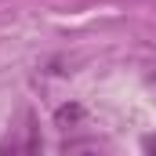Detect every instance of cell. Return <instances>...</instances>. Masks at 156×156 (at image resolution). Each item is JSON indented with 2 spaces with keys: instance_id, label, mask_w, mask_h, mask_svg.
Returning a JSON list of instances; mask_svg holds the SVG:
<instances>
[{
  "instance_id": "6da1fadb",
  "label": "cell",
  "mask_w": 156,
  "mask_h": 156,
  "mask_svg": "<svg viewBox=\"0 0 156 156\" xmlns=\"http://www.w3.org/2000/svg\"><path fill=\"white\" fill-rule=\"evenodd\" d=\"M0 156H33V138H4L0 142Z\"/></svg>"
},
{
  "instance_id": "7a4b0ae2",
  "label": "cell",
  "mask_w": 156,
  "mask_h": 156,
  "mask_svg": "<svg viewBox=\"0 0 156 156\" xmlns=\"http://www.w3.org/2000/svg\"><path fill=\"white\" fill-rule=\"evenodd\" d=\"M145 156H156V138H145Z\"/></svg>"
}]
</instances>
